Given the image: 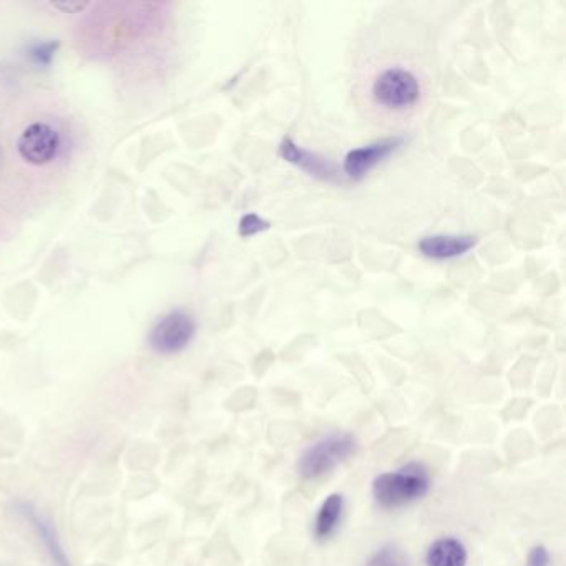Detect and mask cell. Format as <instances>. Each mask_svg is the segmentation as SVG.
I'll use <instances>...</instances> for the list:
<instances>
[{
  "label": "cell",
  "mask_w": 566,
  "mask_h": 566,
  "mask_svg": "<svg viewBox=\"0 0 566 566\" xmlns=\"http://www.w3.org/2000/svg\"><path fill=\"white\" fill-rule=\"evenodd\" d=\"M422 82L414 70L404 65H386L377 70L369 85V97L384 112L401 115L422 100Z\"/></svg>",
  "instance_id": "cell-1"
},
{
  "label": "cell",
  "mask_w": 566,
  "mask_h": 566,
  "mask_svg": "<svg viewBox=\"0 0 566 566\" xmlns=\"http://www.w3.org/2000/svg\"><path fill=\"white\" fill-rule=\"evenodd\" d=\"M429 488L427 470L422 465L409 464L397 472L377 475L372 482V495L382 508H399L424 497Z\"/></svg>",
  "instance_id": "cell-2"
},
{
  "label": "cell",
  "mask_w": 566,
  "mask_h": 566,
  "mask_svg": "<svg viewBox=\"0 0 566 566\" xmlns=\"http://www.w3.org/2000/svg\"><path fill=\"white\" fill-rule=\"evenodd\" d=\"M357 449V440L347 432L329 434L299 457L298 472L304 479H318L346 462Z\"/></svg>",
  "instance_id": "cell-3"
},
{
  "label": "cell",
  "mask_w": 566,
  "mask_h": 566,
  "mask_svg": "<svg viewBox=\"0 0 566 566\" xmlns=\"http://www.w3.org/2000/svg\"><path fill=\"white\" fill-rule=\"evenodd\" d=\"M196 334L195 319L185 311H171L153 327L148 344L163 356L176 354L188 347Z\"/></svg>",
  "instance_id": "cell-4"
},
{
  "label": "cell",
  "mask_w": 566,
  "mask_h": 566,
  "mask_svg": "<svg viewBox=\"0 0 566 566\" xmlns=\"http://www.w3.org/2000/svg\"><path fill=\"white\" fill-rule=\"evenodd\" d=\"M59 133L47 123H34L20 135L17 150L30 165L40 166L52 162L59 152Z\"/></svg>",
  "instance_id": "cell-5"
},
{
  "label": "cell",
  "mask_w": 566,
  "mask_h": 566,
  "mask_svg": "<svg viewBox=\"0 0 566 566\" xmlns=\"http://www.w3.org/2000/svg\"><path fill=\"white\" fill-rule=\"evenodd\" d=\"M402 143H404V138L394 137L352 150L347 153L346 160H344V173L352 180H361L374 166L384 162L387 157H391Z\"/></svg>",
  "instance_id": "cell-6"
},
{
  "label": "cell",
  "mask_w": 566,
  "mask_h": 566,
  "mask_svg": "<svg viewBox=\"0 0 566 566\" xmlns=\"http://www.w3.org/2000/svg\"><path fill=\"white\" fill-rule=\"evenodd\" d=\"M17 508H19L20 515L30 523V527L34 528L40 542L44 543L45 550L49 553L55 566H70L69 560L65 557L64 548L60 545L59 537L55 533L54 525L50 523L49 518L44 517L37 508H34V505L27 502H20Z\"/></svg>",
  "instance_id": "cell-7"
},
{
  "label": "cell",
  "mask_w": 566,
  "mask_h": 566,
  "mask_svg": "<svg viewBox=\"0 0 566 566\" xmlns=\"http://www.w3.org/2000/svg\"><path fill=\"white\" fill-rule=\"evenodd\" d=\"M279 153L286 162L298 165L299 168H303L304 171H308L309 175L316 176L319 180L332 181L336 178V170L329 160L319 157L318 153L304 150L289 138L284 140L283 145L279 148Z\"/></svg>",
  "instance_id": "cell-8"
},
{
  "label": "cell",
  "mask_w": 566,
  "mask_h": 566,
  "mask_svg": "<svg viewBox=\"0 0 566 566\" xmlns=\"http://www.w3.org/2000/svg\"><path fill=\"white\" fill-rule=\"evenodd\" d=\"M477 244V238L470 235H435L422 238L419 243L420 253L432 259L459 258L469 253Z\"/></svg>",
  "instance_id": "cell-9"
},
{
  "label": "cell",
  "mask_w": 566,
  "mask_h": 566,
  "mask_svg": "<svg viewBox=\"0 0 566 566\" xmlns=\"http://www.w3.org/2000/svg\"><path fill=\"white\" fill-rule=\"evenodd\" d=\"M467 560V548L454 537L435 540L425 553V566H465Z\"/></svg>",
  "instance_id": "cell-10"
},
{
  "label": "cell",
  "mask_w": 566,
  "mask_h": 566,
  "mask_svg": "<svg viewBox=\"0 0 566 566\" xmlns=\"http://www.w3.org/2000/svg\"><path fill=\"white\" fill-rule=\"evenodd\" d=\"M342 508H344V498L341 493H331L326 497L323 505L319 507L318 517L314 522V535L318 540H326L336 532L342 517Z\"/></svg>",
  "instance_id": "cell-11"
},
{
  "label": "cell",
  "mask_w": 566,
  "mask_h": 566,
  "mask_svg": "<svg viewBox=\"0 0 566 566\" xmlns=\"http://www.w3.org/2000/svg\"><path fill=\"white\" fill-rule=\"evenodd\" d=\"M366 566H409V560L401 548L394 543H387L376 553H372Z\"/></svg>",
  "instance_id": "cell-12"
},
{
  "label": "cell",
  "mask_w": 566,
  "mask_h": 566,
  "mask_svg": "<svg viewBox=\"0 0 566 566\" xmlns=\"http://www.w3.org/2000/svg\"><path fill=\"white\" fill-rule=\"evenodd\" d=\"M269 223L264 221L263 218H259L258 215H246L240 223V233L241 236H253L259 231L268 230Z\"/></svg>",
  "instance_id": "cell-13"
},
{
  "label": "cell",
  "mask_w": 566,
  "mask_h": 566,
  "mask_svg": "<svg viewBox=\"0 0 566 566\" xmlns=\"http://www.w3.org/2000/svg\"><path fill=\"white\" fill-rule=\"evenodd\" d=\"M550 553L543 545L533 547L528 553L527 566H550Z\"/></svg>",
  "instance_id": "cell-14"
},
{
  "label": "cell",
  "mask_w": 566,
  "mask_h": 566,
  "mask_svg": "<svg viewBox=\"0 0 566 566\" xmlns=\"http://www.w3.org/2000/svg\"><path fill=\"white\" fill-rule=\"evenodd\" d=\"M54 5L57 9L69 12V14H74V12H79V10L85 9V7H87V2H57V4Z\"/></svg>",
  "instance_id": "cell-15"
}]
</instances>
